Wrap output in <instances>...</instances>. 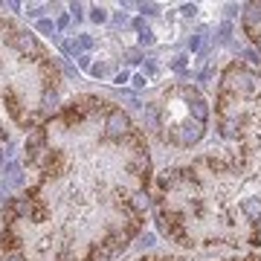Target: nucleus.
<instances>
[{"instance_id":"f257e3e1","label":"nucleus","mask_w":261,"mask_h":261,"mask_svg":"<svg viewBox=\"0 0 261 261\" xmlns=\"http://www.w3.org/2000/svg\"><path fill=\"white\" fill-rule=\"evenodd\" d=\"M224 79H226V87L238 90V93H250L252 87H255V75L250 70H244V67H229Z\"/></svg>"},{"instance_id":"f03ea898","label":"nucleus","mask_w":261,"mask_h":261,"mask_svg":"<svg viewBox=\"0 0 261 261\" xmlns=\"http://www.w3.org/2000/svg\"><path fill=\"white\" fill-rule=\"evenodd\" d=\"M200 137H203V122H195V119L177 125V134H174V140H177L180 145H195Z\"/></svg>"},{"instance_id":"7ed1b4c3","label":"nucleus","mask_w":261,"mask_h":261,"mask_svg":"<svg viewBox=\"0 0 261 261\" xmlns=\"http://www.w3.org/2000/svg\"><path fill=\"white\" fill-rule=\"evenodd\" d=\"M105 128H108V137H113V140H116V137H122V134H128L130 116L125 111H119V108H116V111L108 113V125H105Z\"/></svg>"},{"instance_id":"20e7f679","label":"nucleus","mask_w":261,"mask_h":261,"mask_svg":"<svg viewBox=\"0 0 261 261\" xmlns=\"http://www.w3.org/2000/svg\"><path fill=\"white\" fill-rule=\"evenodd\" d=\"M12 47L20 49L23 56H29V53H38V41H35L32 32H15V35H12Z\"/></svg>"},{"instance_id":"39448f33","label":"nucleus","mask_w":261,"mask_h":261,"mask_svg":"<svg viewBox=\"0 0 261 261\" xmlns=\"http://www.w3.org/2000/svg\"><path fill=\"white\" fill-rule=\"evenodd\" d=\"M44 137H47L44 128H35L27 137V154H29V157H38V151H41V145H44Z\"/></svg>"},{"instance_id":"423d86ee","label":"nucleus","mask_w":261,"mask_h":261,"mask_svg":"<svg viewBox=\"0 0 261 261\" xmlns=\"http://www.w3.org/2000/svg\"><path fill=\"white\" fill-rule=\"evenodd\" d=\"M241 212L252 221H261V197H247L241 203Z\"/></svg>"},{"instance_id":"0eeeda50","label":"nucleus","mask_w":261,"mask_h":261,"mask_svg":"<svg viewBox=\"0 0 261 261\" xmlns=\"http://www.w3.org/2000/svg\"><path fill=\"white\" fill-rule=\"evenodd\" d=\"M189 111H192V119L195 122H206V116H209V105H206L203 99H192V102H189Z\"/></svg>"},{"instance_id":"6e6552de","label":"nucleus","mask_w":261,"mask_h":261,"mask_svg":"<svg viewBox=\"0 0 261 261\" xmlns=\"http://www.w3.org/2000/svg\"><path fill=\"white\" fill-rule=\"evenodd\" d=\"M56 108H58V93L56 90H44V96H41V111L53 113Z\"/></svg>"},{"instance_id":"1a4fd4ad","label":"nucleus","mask_w":261,"mask_h":261,"mask_svg":"<svg viewBox=\"0 0 261 261\" xmlns=\"http://www.w3.org/2000/svg\"><path fill=\"white\" fill-rule=\"evenodd\" d=\"M130 206H134L137 212H145V209L151 206V197H148V192H134V195H130Z\"/></svg>"},{"instance_id":"9d476101","label":"nucleus","mask_w":261,"mask_h":261,"mask_svg":"<svg viewBox=\"0 0 261 261\" xmlns=\"http://www.w3.org/2000/svg\"><path fill=\"white\" fill-rule=\"evenodd\" d=\"M258 20H261V3H250L247 12H244V23H247V27H255Z\"/></svg>"},{"instance_id":"9b49d317","label":"nucleus","mask_w":261,"mask_h":261,"mask_svg":"<svg viewBox=\"0 0 261 261\" xmlns=\"http://www.w3.org/2000/svg\"><path fill=\"white\" fill-rule=\"evenodd\" d=\"M12 212L18 215V218H29V215H32V203H29V200H15V203H12Z\"/></svg>"},{"instance_id":"f8f14e48","label":"nucleus","mask_w":261,"mask_h":261,"mask_svg":"<svg viewBox=\"0 0 261 261\" xmlns=\"http://www.w3.org/2000/svg\"><path fill=\"white\" fill-rule=\"evenodd\" d=\"M56 23H53V20H47V18H41L38 20V32H41V35H49V38H56Z\"/></svg>"},{"instance_id":"ddd939ff","label":"nucleus","mask_w":261,"mask_h":261,"mask_svg":"<svg viewBox=\"0 0 261 261\" xmlns=\"http://www.w3.org/2000/svg\"><path fill=\"white\" fill-rule=\"evenodd\" d=\"M90 20H93V23H108V9H105V6H93V9H90Z\"/></svg>"},{"instance_id":"4468645a","label":"nucleus","mask_w":261,"mask_h":261,"mask_svg":"<svg viewBox=\"0 0 261 261\" xmlns=\"http://www.w3.org/2000/svg\"><path fill=\"white\" fill-rule=\"evenodd\" d=\"M90 73H93L96 79H105V75L113 73V64H108V61H102V64H93V70H90Z\"/></svg>"},{"instance_id":"2eb2a0df","label":"nucleus","mask_w":261,"mask_h":261,"mask_svg":"<svg viewBox=\"0 0 261 261\" xmlns=\"http://www.w3.org/2000/svg\"><path fill=\"white\" fill-rule=\"evenodd\" d=\"M6 174H9V183H20V166L18 163H6Z\"/></svg>"},{"instance_id":"dca6fc26","label":"nucleus","mask_w":261,"mask_h":261,"mask_svg":"<svg viewBox=\"0 0 261 261\" xmlns=\"http://www.w3.org/2000/svg\"><path fill=\"white\" fill-rule=\"evenodd\" d=\"M235 128H238V122H229V119H226V122H221V134H224L226 140H232L235 134H238Z\"/></svg>"},{"instance_id":"f3484780","label":"nucleus","mask_w":261,"mask_h":261,"mask_svg":"<svg viewBox=\"0 0 261 261\" xmlns=\"http://www.w3.org/2000/svg\"><path fill=\"white\" fill-rule=\"evenodd\" d=\"M229 38H232V23L224 20V23H221V35H218V41H221V44H229Z\"/></svg>"},{"instance_id":"a211bd4d","label":"nucleus","mask_w":261,"mask_h":261,"mask_svg":"<svg viewBox=\"0 0 261 261\" xmlns=\"http://www.w3.org/2000/svg\"><path fill=\"white\" fill-rule=\"evenodd\" d=\"M73 47H75V53H79V49H90L93 47V38L90 35H79V41H75Z\"/></svg>"},{"instance_id":"6ab92c4d","label":"nucleus","mask_w":261,"mask_h":261,"mask_svg":"<svg viewBox=\"0 0 261 261\" xmlns=\"http://www.w3.org/2000/svg\"><path fill=\"white\" fill-rule=\"evenodd\" d=\"M140 44H142V47H154V44H157V38H154V32H151V29L140 35Z\"/></svg>"},{"instance_id":"aec40b11","label":"nucleus","mask_w":261,"mask_h":261,"mask_svg":"<svg viewBox=\"0 0 261 261\" xmlns=\"http://www.w3.org/2000/svg\"><path fill=\"white\" fill-rule=\"evenodd\" d=\"M145 122H148L151 128H157V108H151V105L145 108Z\"/></svg>"},{"instance_id":"412c9836","label":"nucleus","mask_w":261,"mask_h":261,"mask_svg":"<svg viewBox=\"0 0 261 261\" xmlns=\"http://www.w3.org/2000/svg\"><path fill=\"white\" fill-rule=\"evenodd\" d=\"M82 12H84V6H82V3H70V18H75V20H82V18H84Z\"/></svg>"},{"instance_id":"4be33fe9","label":"nucleus","mask_w":261,"mask_h":261,"mask_svg":"<svg viewBox=\"0 0 261 261\" xmlns=\"http://www.w3.org/2000/svg\"><path fill=\"white\" fill-rule=\"evenodd\" d=\"M130 27L137 29L140 35H142V32H148V23H145V18H134V20H130Z\"/></svg>"},{"instance_id":"5701e85b","label":"nucleus","mask_w":261,"mask_h":261,"mask_svg":"<svg viewBox=\"0 0 261 261\" xmlns=\"http://www.w3.org/2000/svg\"><path fill=\"white\" fill-rule=\"evenodd\" d=\"M186 64H189V61H186V56H177L174 61H171V70H177V73H183V70H186Z\"/></svg>"},{"instance_id":"b1692460","label":"nucleus","mask_w":261,"mask_h":261,"mask_svg":"<svg viewBox=\"0 0 261 261\" xmlns=\"http://www.w3.org/2000/svg\"><path fill=\"white\" fill-rule=\"evenodd\" d=\"M157 9H160L157 3H140V12H142V15H157Z\"/></svg>"},{"instance_id":"393cba45","label":"nucleus","mask_w":261,"mask_h":261,"mask_svg":"<svg viewBox=\"0 0 261 261\" xmlns=\"http://www.w3.org/2000/svg\"><path fill=\"white\" fill-rule=\"evenodd\" d=\"M200 44H203V35H192V38H189V49H192V53H197Z\"/></svg>"},{"instance_id":"a878e982","label":"nucleus","mask_w":261,"mask_h":261,"mask_svg":"<svg viewBox=\"0 0 261 261\" xmlns=\"http://www.w3.org/2000/svg\"><path fill=\"white\" fill-rule=\"evenodd\" d=\"M180 12H183V18H195V15H197V6H195V3H186Z\"/></svg>"},{"instance_id":"bb28decb","label":"nucleus","mask_w":261,"mask_h":261,"mask_svg":"<svg viewBox=\"0 0 261 261\" xmlns=\"http://www.w3.org/2000/svg\"><path fill=\"white\" fill-rule=\"evenodd\" d=\"M244 58H247L250 64H258V61H261V58H258V53H255V49H244Z\"/></svg>"},{"instance_id":"cd10ccee","label":"nucleus","mask_w":261,"mask_h":261,"mask_svg":"<svg viewBox=\"0 0 261 261\" xmlns=\"http://www.w3.org/2000/svg\"><path fill=\"white\" fill-rule=\"evenodd\" d=\"M128 61H130V64H140L142 53H140V49H128Z\"/></svg>"},{"instance_id":"c85d7f7f","label":"nucleus","mask_w":261,"mask_h":261,"mask_svg":"<svg viewBox=\"0 0 261 261\" xmlns=\"http://www.w3.org/2000/svg\"><path fill=\"white\" fill-rule=\"evenodd\" d=\"M41 9H44L41 3H29V6H27V15H32V18H38V15H41Z\"/></svg>"},{"instance_id":"c756f323","label":"nucleus","mask_w":261,"mask_h":261,"mask_svg":"<svg viewBox=\"0 0 261 261\" xmlns=\"http://www.w3.org/2000/svg\"><path fill=\"white\" fill-rule=\"evenodd\" d=\"M79 64L84 67V70H93V61H90V56L84 53V56H79Z\"/></svg>"},{"instance_id":"7c9ffc66","label":"nucleus","mask_w":261,"mask_h":261,"mask_svg":"<svg viewBox=\"0 0 261 261\" xmlns=\"http://www.w3.org/2000/svg\"><path fill=\"white\" fill-rule=\"evenodd\" d=\"M70 20H73V18H70V15H61V18H58V23H56V27H58V29H67V27H70Z\"/></svg>"},{"instance_id":"2f4dec72","label":"nucleus","mask_w":261,"mask_h":261,"mask_svg":"<svg viewBox=\"0 0 261 261\" xmlns=\"http://www.w3.org/2000/svg\"><path fill=\"white\" fill-rule=\"evenodd\" d=\"M113 82H116V84H119V87H122V84H125V82H130V75L125 73V70H122V73H116V79H113Z\"/></svg>"},{"instance_id":"473e14b6","label":"nucleus","mask_w":261,"mask_h":261,"mask_svg":"<svg viewBox=\"0 0 261 261\" xmlns=\"http://www.w3.org/2000/svg\"><path fill=\"white\" fill-rule=\"evenodd\" d=\"M140 244H142V247H151V244H154V232H145L140 238Z\"/></svg>"},{"instance_id":"72a5a7b5","label":"nucleus","mask_w":261,"mask_h":261,"mask_svg":"<svg viewBox=\"0 0 261 261\" xmlns=\"http://www.w3.org/2000/svg\"><path fill=\"white\" fill-rule=\"evenodd\" d=\"M130 82H134V87H145V82H148V79H145V75H134V79H130Z\"/></svg>"},{"instance_id":"f704fd0d","label":"nucleus","mask_w":261,"mask_h":261,"mask_svg":"<svg viewBox=\"0 0 261 261\" xmlns=\"http://www.w3.org/2000/svg\"><path fill=\"white\" fill-rule=\"evenodd\" d=\"M113 23H116V27H125V23H128V18H125L122 12H116V15H113Z\"/></svg>"},{"instance_id":"c9c22d12","label":"nucleus","mask_w":261,"mask_h":261,"mask_svg":"<svg viewBox=\"0 0 261 261\" xmlns=\"http://www.w3.org/2000/svg\"><path fill=\"white\" fill-rule=\"evenodd\" d=\"M215 75V67H206L203 73H200V82H209V79H212Z\"/></svg>"},{"instance_id":"e433bc0d","label":"nucleus","mask_w":261,"mask_h":261,"mask_svg":"<svg viewBox=\"0 0 261 261\" xmlns=\"http://www.w3.org/2000/svg\"><path fill=\"white\" fill-rule=\"evenodd\" d=\"M145 73L154 75V73H157V64H154V61H148V64H145Z\"/></svg>"},{"instance_id":"4c0bfd02","label":"nucleus","mask_w":261,"mask_h":261,"mask_svg":"<svg viewBox=\"0 0 261 261\" xmlns=\"http://www.w3.org/2000/svg\"><path fill=\"white\" fill-rule=\"evenodd\" d=\"M6 261H23V255H18V252H15V255H9Z\"/></svg>"},{"instance_id":"58836bf2","label":"nucleus","mask_w":261,"mask_h":261,"mask_svg":"<svg viewBox=\"0 0 261 261\" xmlns=\"http://www.w3.org/2000/svg\"><path fill=\"white\" fill-rule=\"evenodd\" d=\"M258 49H261V38H258Z\"/></svg>"}]
</instances>
